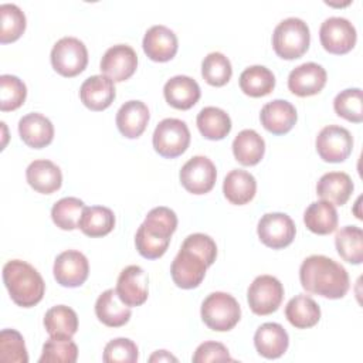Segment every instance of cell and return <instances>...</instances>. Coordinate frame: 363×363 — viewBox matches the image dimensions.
I'll return each mask as SVG.
<instances>
[{
  "mask_svg": "<svg viewBox=\"0 0 363 363\" xmlns=\"http://www.w3.org/2000/svg\"><path fill=\"white\" fill-rule=\"evenodd\" d=\"M216 257L217 245L210 235L203 233L187 235L170 267L173 282L183 289L197 288Z\"/></svg>",
  "mask_w": 363,
  "mask_h": 363,
  "instance_id": "6da1fadb",
  "label": "cell"
},
{
  "mask_svg": "<svg viewBox=\"0 0 363 363\" xmlns=\"http://www.w3.org/2000/svg\"><path fill=\"white\" fill-rule=\"evenodd\" d=\"M299 281L305 291L329 299H339L349 291V274L343 265L325 255L305 258L299 268Z\"/></svg>",
  "mask_w": 363,
  "mask_h": 363,
  "instance_id": "7a4b0ae2",
  "label": "cell"
},
{
  "mask_svg": "<svg viewBox=\"0 0 363 363\" xmlns=\"http://www.w3.org/2000/svg\"><path fill=\"white\" fill-rule=\"evenodd\" d=\"M177 227L176 213L164 206L152 208L136 231L135 244L139 254L147 259L162 257Z\"/></svg>",
  "mask_w": 363,
  "mask_h": 363,
  "instance_id": "3957f363",
  "label": "cell"
},
{
  "mask_svg": "<svg viewBox=\"0 0 363 363\" xmlns=\"http://www.w3.org/2000/svg\"><path fill=\"white\" fill-rule=\"evenodd\" d=\"M3 281L14 303L23 308L37 305L45 291L40 272L26 261L11 259L3 267Z\"/></svg>",
  "mask_w": 363,
  "mask_h": 363,
  "instance_id": "277c9868",
  "label": "cell"
},
{
  "mask_svg": "<svg viewBox=\"0 0 363 363\" xmlns=\"http://www.w3.org/2000/svg\"><path fill=\"white\" fill-rule=\"evenodd\" d=\"M309 43V27L298 17H288L279 21L272 34L274 51L284 60L302 57L308 51Z\"/></svg>",
  "mask_w": 363,
  "mask_h": 363,
  "instance_id": "5b68a950",
  "label": "cell"
},
{
  "mask_svg": "<svg viewBox=\"0 0 363 363\" xmlns=\"http://www.w3.org/2000/svg\"><path fill=\"white\" fill-rule=\"evenodd\" d=\"M203 322L216 332L231 330L241 318L237 299L227 292H211L201 303Z\"/></svg>",
  "mask_w": 363,
  "mask_h": 363,
  "instance_id": "8992f818",
  "label": "cell"
},
{
  "mask_svg": "<svg viewBox=\"0 0 363 363\" xmlns=\"http://www.w3.org/2000/svg\"><path fill=\"white\" fill-rule=\"evenodd\" d=\"M152 142L160 156L173 159L184 153L189 147L190 130L182 119L166 118L157 123Z\"/></svg>",
  "mask_w": 363,
  "mask_h": 363,
  "instance_id": "52a82bcc",
  "label": "cell"
},
{
  "mask_svg": "<svg viewBox=\"0 0 363 363\" xmlns=\"http://www.w3.org/2000/svg\"><path fill=\"white\" fill-rule=\"evenodd\" d=\"M88 64V51L85 44L75 37L60 38L51 50V65L62 77H75L81 74Z\"/></svg>",
  "mask_w": 363,
  "mask_h": 363,
  "instance_id": "ba28073f",
  "label": "cell"
},
{
  "mask_svg": "<svg viewBox=\"0 0 363 363\" xmlns=\"http://www.w3.org/2000/svg\"><path fill=\"white\" fill-rule=\"evenodd\" d=\"M284 298V286L272 275L257 277L247 291V299L255 315H269L275 312Z\"/></svg>",
  "mask_w": 363,
  "mask_h": 363,
  "instance_id": "9c48e42d",
  "label": "cell"
},
{
  "mask_svg": "<svg viewBox=\"0 0 363 363\" xmlns=\"http://www.w3.org/2000/svg\"><path fill=\"white\" fill-rule=\"evenodd\" d=\"M315 146L322 160L329 163H340L352 153L353 138L346 128L339 125H328L318 133Z\"/></svg>",
  "mask_w": 363,
  "mask_h": 363,
  "instance_id": "30bf717a",
  "label": "cell"
},
{
  "mask_svg": "<svg viewBox=\"0 0 363 363\" xmlns=\"http://www.w3.org/2000/svg\"><path fill=\"white\" fill-rule=\"evenodd\" d=\"M319 38L322 47L330 54H346L356 44V28L345 17H329L319 28Z\"/></svg>",
  "mask_w": 363,
  "mask_h": 363,
  "instance_id": "8fae6325",
  "label": "cell"
},
{
  "mask_svg": "<svg viewBox=\"0 0 363 363\" xmlns=\"http://www.w3.org/2000/svg\"><path fill=\"white\" fill-rule=\"evenodd\" d=\"M257 233L262 244L272 250H279L294 241L296 228L288 214L267 213L259 218Z\"/></svg>",
  "mask_w": 363,
  "mask_h": 363,
  "instance_id": "7c38bea8",
  "label": "cell"
},
{
  "mask_svg": "<svg viewBox=\"0 0 363 363\" xmlns=\"http://www.w3.org/2000/svg\"><path fill=\"white\" fill-rule=\"evenodd\" d=\"M182 186L193 194L208 193L217 179V170L214 163L206 156H193L189 159L180 170Z\"/></svg>",
  "mask_w": 363,
  "mask_h": 363,
  "instance_id": "4fadbf2b",
  "label": "cell"
},
{
  "mask_svg": "<svg viewBox=\"0 0 363 363\" xmlns=\"http://www.w3.org/2000/svg\"><path fill=\"white\" fill-rule=\"evenodd\" d=\"M54 278L65 288L81 286L89 272V264L86 257L77 250H67L61 252L54 261Z\"/></svg>",
  "mask_w": 363,
  "mask_h": 363,
  "instance_id": "5bb4252c",
  "label": "cell"
},
{
  "mask_svg": "<svg viewBox=\"0 0 363 363\" xmlns=\"http://www.w3.org/2000/svg\"><path fill=\"white\" fill-rule=\"evenodd\" d=\"M138 67V55L130 45L116 44L108 48L101 60V71L113 82H122L133 75Z\"/></svg>",
  "mask_w": 363,
  "mask_h": 363,
  "instance_id": "9a60e30c",
  "label": "cell"
},
{
  "mask_svg": "<svg viewBox=\"0 0 363 363\" xmlns=\"http://www.w3.org/2000/svg\"><path fill=\"white\" fill-rule=\"evenodd\" d=\"M149 278L139 265H128L123 268L116 281V292L128 306H139L147 299Z\"/></svg>",
  "mask_w": 363,
  "mask_h": 363,
  "instance_id": "2e32d148",
  "label": "cell"
},
{
  "mask_svg": "<svg viewBox=\"0 0 363 363\" xmlns=\"http://www.w3.org/2000/svg\"><path fill=\"white\" fill-rule=\"evenodd\" d=\"M328 74L316 62H305L289 72L288 88L298 96H312L319 94L326 84Z\"/></svg>",
  "mask_w": 363,
  "mask_h": 363,
  "instance_id": "e0dca14e",
  "label": "cell"
},
{
  "mask_svg": "<svg viewBox=\"0 0 363 363\" xmlns=\"http://www.w3.org/2000/svg\"><path fill=\"white\" fill-rule=\"evenodd\" d=\"M143 51L152 60L157 62H166L172 60L177 52V37L166 26H152L143 37Z\"/></svg>",
  "mask_w": 363,
  "mask_h": 363,
  "instance_id": "ac0fdd59",
  "label": "cell"
},
{
  "mask_svg": "<svg viewBox=\"0 0 363 363\" xmlns=\"http://www.w3.org/2000/svg\"><path fill=\"white\" fill-rule=\"evenodd\" d=\"M295 106L285 99H274L261 109V125L272 135H284L289 132L296 122Z\"/></svg>",
  "mask_w": 363,
  "mask_h": 363,
  "instance_id": "d6986e66",
  "label": "cell"
},
{
  "mask_svg": "<svg viewBox=\"0 0 363 363\" xmlns=\"http://www.w3.org/2000/svg\"><path fill=\"white\" fill-rule=\"evenodd\" d=\"M82 104L91 111H104L115 99V85L106 75H92L86 78L79 88Z\"/></svg>",
  "mask_w": 363,
  "mask_h": 363,
  "instance_id": "ffe728a7",
  "label": "cell"
},
{
  "mask_svg": "<svg viewBox=\"0 0 363 363\" xmlns=\"http://www.w3.org/2000/svg\"><path fill=\"white\" fill-rule=\"evenodd\" d=\"M18 133L27 146L41 149L52 142L54 126L47 116L31 112L18 121Z\"/></svg>",
  "mask_w": 363,
  "mask_h": 363,
  "instance_id": "44dd1931",
  "label": "cell"
},
{
  "mask_svg": "<svg viewBox=\"0 0 363 363\" xmlns=\"http://www.w3.org/2000/svg\"><path fill=\"white\" fill-rule=\"evenodd\" d=\"M254 345L261 356L267 359H278L286 352L289 337L279 323L267 322L255 330Z\"/></svg>",
  "mask_w": 363,
  "mask_h": 363,
  "instance_id": "7402d4cb",
  "label": "cell"
},
{
  "mask_svg": "<svg viewBox=\"0 0 363 363\" xmlns=\"http://www.w3.org/2000/svg\"><path fill=\"white\" fill-rule=\"evenodd\" d=\"M200 86L196 79L187 75H176L167 79L163 86V95L169 105L176 109H190L200 99Z\"/></svg>",
  "mask_w": 363,
  "mask_h": 363,
  "instance_id": "603a6c76",
  "label": "cell"
},
{
  "mask_svg": "<svg viewBox=\"0 0 363 363\" xmlns=\"http://www.w3.org/2000/svg\"><path fill=\"white\" fill-rule=\"evenodd\" d=\"M149 108L142 101H128L116 112V126L129 139L139 138L149 122Z\"/></svg>",
  "mask_w": 363,
  "mask_h": 363,
  "instance_id": "cb8c5ba5",
  "label": "cell"
},
{
  "mask_svg": "<svg viewBox=\"0 0 363 363\" xmlns=\"http://www.w3.org/2000/svg\"><path fill=\"white\" fill-rule=\"evenodd\" d=\"M96 318L109 328H119L130 319V306H128L118 295L116 289L104 291L95 302Z\"/></svg>",
  "mask_w": 363,
  "mask_h": 363,
  "instance_id": "d4e9b609",
  "label": "cell"
},
{
  "mask_svg": "<svg viewBox=\"0 0 363 363\" xmlns=\"http://www.w3.org/2000/svg\"><path fill=\"white\" fill-rule=\"evenodd\" d=\"M27 183L38 193L51 194L62 184V173L51 160L40 159L28 164L26 170Z\"/></svg>",
  "mask_w": 363,
  "mask_h": 363,
  "instance_id": "484cf974",
  "label": "cell"
},
{
  "mask_svg": "<svg viewBox=\"0 0 363 363\" xmlns=\"http://www.w3.org/2000/svg\"><path fill=\"white\" fill-rule=\"evenodd\" d=\"M353 189L352 177L347 173L329 172L319 179L316 184V194L332 204L343 206L353 193Z\"/></svg>",
  "mask_w": 363,
  "mask_h": 363,
  "instance_id": "4316f807",
  "label": "cell"
},
{
  "mask_svg": "<svg viewBox=\"0 0 363 363\" xmlns=\"http://www.w3.org/2000/svg\"><path fill=\"white\" fill-rule=\"evenodd\" d=\"M257 191L255 177L241 169H234L224 177L223 193L225 199L237 206L250 203Z\"/></svg>",
  "mask_w": 363,
  "mask_h": 363,
  "instance_id": "83f0119b",
  "label": "cell"
},
{
  "mask_svg": "<svg viewBox=\"0 0 363 363\" xmlns=\"http://www.w3.org/2000/svg\"><path fill=\"white\" fill-rule=\"evenodd\" d=\"M44 328L50 337L71 339L78 329V316L72 308L57 305L45 312Z\"/></svg>",
  "mask_w": 363,
  "mask_h": 363,
  "instance_id": "f1b7e54d",
  "label": "cell"
},
{
  "mask_svg": "<svg viewBox=\"0 0 363 363\" xmlns=\"http://www.w3.org/2000/svg\"><path fill=\"white\" fill-rule=\"evenodd\" d=\"M337 211L335 204L319 200L309 204V207L303 213V223L315 234L326 235L336 230L337 227Z\"/></svg>",
  "mask_w": 363,
  "mask_h": 363,
  "instance_id": "f546056e",
  "label": "cell"
},
{
  "mask_svg": "<svg viewBox=\"0 0 363 363\" xmlns=\"http://www.w3.org/2000/svg\"><path fill=\"white\" fill-rule=\"evenodd\" d=\"M233 153L241 164L254 166L264 157L265 142L254 129H244L233 140Z\"/></svg>",
  "mask_w": 363,
  "mask_h": 363,
  "instance_id": "4dcf8cb0",
  "label": "cell"
},
{
  "mask_svg": "<svg viewBox=\"0 0 363 363\" xmlns=\"http://www.w3.org/2000/svg\"><path fill=\"white\" fill-rule=\"evenodd\" d=\"M288 322L296 329H308L315 326L320 319L319 305L308 295H296L285 306Z\"/></svg>",
  "mask_w": 363,
  "mask_h": 363,
  "instance_id": "1f68e13d",
  "label": "cell"
},
{
  "mask_svg": "<svg viewBox=\"0 0 363 363\" xmlns=\"http://www.w3.org/2000/svg\"><path fill=\"white\" fill-rule=\"evenodd\" d=\"M197 128L200 133L210 140L224 139L231 130L228 113L217 106H206L197 113Z\"/></svg>",
  "mask_w": 363,
  "mask_h": 363,
  "instance_id": "d6a6232c",
  "label": "cell"
},
{
  "mask_svg": "<svg viewBox=\"0 0 363 363\" xmlns=\"http://www.w3.org/2000/svg\"><path fill=\"white\" fill-rule=\"evenodd\" d=\"M115 227V214L104 206L85 207L78 228L88 237H104Z\"/></svg>",
  "mask_w": 363,
  "mask_h": 363,
  "instance_id": "836d02e7",
  "label": "cell"
},
{
  "mask_svg": "<svg viewBox=\"0 0 363 363\" xmlns=\"http://www.w3.org/2000/svg\"><path fill=\"white\" fill-rule=\"evenodd\" d=\"M275 86V77L264 65H251L240 75V88L245 95L259 98L268 95Z\"/></svg>",
  "mask_w": 363,
  "mask_h": 363,
  "instance_id": "e575fe53",
  "label": "cell"
},
{
  "mask_svg": "<svg viewBox=\"0 0 363 363\" xmlns=\"http://www.w3.org/2000/svg\"><path fill=\"white\" fill-rule=\"evenodd\" d=\"M335 244L339 255L350 264L359 265L363 261V231L356 225H346L336 233Z\"/></svg>",
  "mask_w": 363,
  "mask_h": 363,
  "instance_id": "d590c367",
  "label": "cell"
},
{
  "mask_svg": "<svg viewBox=\"0 0 363 363\" xmlns=\"http://www.w3.org/2000/svg\"><path fill=\"white\" fill-rule=\"evenodd\" d=\"M85 204L77 197H64L58 200L51 208V218L54 224L61 230H75L78 228Z\"/></svg>",
  "mask_w": 363,
  "mask_h": 363,
  "instance_id": "8d00e7d4",
  "label": "cell"
},
{
  "mask_svg": "<svg viewBox=\"0 0 363 363\" xmlns=\"http://www.w3.org/2000/svg\"><path fill=\"white\" fill-rule=\"evenodd\" d=\"M0 43L7 44L21 37L26 30V16L21 9L11 3L0 6Z\"/></svg>",
  "mask_w": 363,
  "mask_h": 363,
  "instance_id": "74e56055",
  "label": "cell"
},
{
  "mask_svg": "<svg viewBox=\"0 0 363 363\" xmlns=\"http://www.w3.org/2000/svg\"><path fill=\"white\" fill-rule=\"evenodd\" d=\"M201 75L207 84L213 86H223L233 75L231 62L223 52H210L201 62Z\"/></svg>",
  "mask_w": 363,
  "mask_h": 363,
  "instance_id": "f35d334b",
  "label": "cell"
},
{
  "mask_svg": "<svg viewBox=\"0 0 363 363\" xmlns=\"http://www.w3.org/2000/svg\"><path fill=\"white\" fill-rule=\"evenodd\" d=\"M335 112L346 121L360 123L363 121V99L360 88L340 91L333 99Z\"/></svg>",
  "mask_w": 363,
  "mask_h": 363,
  "instance_id": "ab89813d",
  "label": "cell"
},
{
  "mask_svg": "<svg viewBox=\"0 0 363 363\" xmlns=\"http://www.w3.org/2000/svg\"><path fill=\"white\" fill-rule=\"evenodd\" d=\"M27 96L26 84L16 75L4 74L0 77V109L3 112L20 108Z\"/></svg>",
  "mask_w": 363,
  "mask_h": 363,
  "instance_id": "60d3db41",
  "label": "cell"
},
{
  "mask_svg": "<svg viewBox=\"0 0 363 363\" xmlns=\"http://www.w3.org/2000/svg\"><path fill=\"white\" fill-rule=\"evenodd\" d=\"M78 357V347L71 339L50 337L43 345L40 363H75Z\"/></svg>",
  "mask_w": 363,
  "mask_h": 363,
  "instance_id": "b9f144b4",
  "label": "cell"
},
{
  "mask_svg": "<svg viewBox=\"0 0 363 363\" xmlns=\"http://www.w3.org/2000/svg\"><path fill=\"white\" fill-rule=\"evenodd\" d=\"M0 360L11 363L28 362L24 339L16 329H3L0 332Z\"/></svg>",
  "mask_w": 363,
  "mask_h": 363,
  "instance_id": "7bdbcfd3",
  "label": "cell"
},
{
  "mask_svg": "<svg viewBox=\"0 0 363 363\" xmlns=\"http://www.w3.org/2000/svg\"><path fill=\"white\" fill-rule=\"evenodd\" d=\"M138 356V346L133 340L116 337L106 343L102 359L105 363H135Z\"/></svg>",
  "mask_w": 363,
  "mask_h": 363,
  "instance_id": "ee69618b",
  "label": "cell"
},
{
  "mask_svg": "<svg viewBox=\"0 0 363 363\" xmlns=\"http://www.w3.org/2000/svg\"><path fill=\"white\" fill-rule=\"evenodd\" d=\"M194 363H206V362H233V357L228 353V349L218 342H204L201 343L194 354Z\"/></svg>",
  "mask_w": 363,
  "mask_h": 363,
  "instance_id": "f6af8a7d",
  "label": "cell"
},
{
  "mask_svg": "<svg viewBox=\"0 0 363 363\" xmlns=\"http://www.w3.org/2000/svg\"><path fill=\"white\" fill-rule=\"evenodd\" d=\"M149 362H177V359L167 350H157L149 357Z\"/></svg>",
  "mask_w": 363,
  "mask_h": 363,
  "instance_id": "bcb514c9",
  "label": "cell"
}]
</instances>
